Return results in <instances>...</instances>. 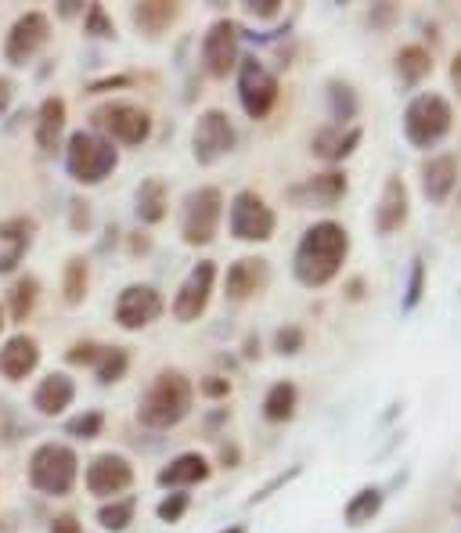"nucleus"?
I'll return each mask as SVG.
<instances>
[{"label": "nucleus", "mask_w": 461, "mask_h": 533, "mask_svg": "<svg viewBox=\"0 0 461 533\" xmlns=\"http://www.w3.org/2000/svg\"><path fill=\"white\" fill-rule=\"evenodd\" d=\"M4 325H8V321H4V307H0V332H4Z\"/></svg>", "instance_id": "52"}, {"label": "nucleus", "mask_w": 461, "mask_h": 533, "mask_svg": "<svg viewBox=\"0 0 461 533\" xmlns=\"http://www.w3.org/2000/svg\"><path fill=\"white\" fill-rule=\"evenodd\" d=\"M382 501H386L382 487H364V490H357V494H353L350 501H346V508H343L346 523H350V526L371 523V519H375V515L382 512Z\"/></svg>", "instance_id": "28"}, {"label": "nucleus", "mask_w": 461, "mask_h": 533, "mask_svg": "<svg viewBox=\"0 0 461 533\" xmlns=\"http://www.w3.org/2000/svg\"><path fill=\"white\" fill-rule=\"evenodd\" d=\"M451 80H454V87H458V94H461V55L451 62Z\"/></svg>", "instance_id": "50"}, {"label": "nucleus", "mask_w": 461, "mask_h": 533, "mask_svg": "<svg viewBox=\"0 0 461 533\" xmlns=\"http://www.w3.org/2000/svg\"><path fill=\"white\" fill-rule=\"evenodd\" d=\"M37 368H40V343L33 339V335L19 332L0 346V375H4L8 382L29 379Z\"/></svg>", "instance_id": "19"}, {"label": "nucleus", "mask_w": 461, "mask_h": 533, "mask_svg": "<svg viewBox=\"0 0 461 533\" xmlns=\"http://www.w3.org/2000/svg\"><path fill=\"white\" fill-rule=\"evenodd\" d=\"M58 11H62L65 19H69V15H80L83 4H80V0H62V4H58Z\"/></svg>", "instance_id": "49"}, {"label": "nucleus", "mask_w": 461, "mask_h": 533, "mask_svg": "<svg viewBox=\"0 0 461 533\" xmlns=\"http://www.w3.org/2000/svg\"><path fill=\"white\" fill-rule=\"evenodd\" d=\"M188 508H191V497L181 494V490H173V494H166L163 501L155 505V515H159V523H181Z\"/></svg>", "instance_id": "37"}, {"label": "nucleus", "mask_w": 461, "mask_h": 533, "mask_svg": "<svg viewBox=\"0 0 461 533\" xmlns=\"http://www.w3.org/2000/svg\"><path fill=\"white\" fill-rule=\"evenodd\" d=\"M213 476V465H209L206 454L199 451H184L177 454V458H170L159 469V487L166 490H184V487H199V483H206V479Z\"/></svg>", "instance_id": "20"}, {"label": "nucleus", "mask_w": 461, "mask_h": 533, "mask_svg": "<svg viewBox=\"0 0 461 533\" xmlns=\"http://www.w3.org/2000/svg\"><path fill=\"white\" fill-rule=\"evenodd\" d=\"M134 515H137V497H116V501H109V505H101L98 508V523L101 530H109V533H123L130 523H134Z\"/></svg>", "instance_id": "31"}, {"label": "nucleus", "mask_w": 461, "mask_h": 533, "mask_svg": "<svg viewBox=\"0 0 461 533\" xmlns=\"http://www.w3.org/2000/svg\"><path fill=\"white\" fill-rule=\"evenodd\" d=\"M37 299H40V281L33 278V274H22L15 285H11L8 292V314L11 321H26L29 314H33V307H37Z\"/></svg>", "instance_id": "29"}, {"label": "nucleus", "mask_w": 461, "mask_h": 533, "mask_svg": "<svg viewBox=\"0 0 461 533\" xmlns=\"http://www.w3.org/2000/svg\"><path fill=\"white\" fill-rule=\"evenodd\" d=\"M166 303L155 285H127L116 299V325L123 332H141L163 317Z\"/></svg>", "instance_id": "15"}, {"label": "nucleus", "mask_w": 461, "mask_h": 533, "mask_svg": "<svg viewBox=\"0 0 461 533\" xmlns=\"http://www.w3.org/2000/svg\"><path fill=\"white\" fill-rule=\"evenodd\" d=\"M346 256H350V235H346V227L335 224V220H317L299 238L292 271H296L299 285L325 289V285H332L339 278Z\"/></svg>", "instance_id": "1"}, {"label": "nucleus", "mask_w": 461, "mask_h": 533, "mask_svg": "<svg viewBox=\"0 0 461 533\" xmlns=\"http://www.w3.org/2000/svg\"><path fill=\"white\" fill-rule=\"evenodd\" d=\"M191 404H195V386L188 375L177 368H163L137 404V422L145 429H173L191 415Z\"/></svg>", "instance_id": "2"}, {"label": "nucleus", "mask_w": 461, "mask_h": 533, "mask_svg": "<svg viewBox=\"0 0 461 533\" xmlns=\"http://www.w3.org/2000/svg\"><path fill=\"white\" fill-rule=\"evenodd\" d=\"M220 533H245V526L235 523V526H227V530H220Z\"/></svg>", "instance_id": "51"}, {"label": "nucleus", "mask_w": 461, "mask_h": 533, "mask_svg": "<svg viewBox=\"0 0 461 533\" xmlns=\"http://www.w3.org/2000/svg\"><path fill=\"white\" fill-rule=\"evenodd\" d=\"M238 101L249 119H267L278 105V80L260 58L238 62Z\"/></svg>", "instance_id": "9"}, {"label": "nucleus", "mask_w": 461, "mask_h": 533, "mask_svg": "<svg viewBox=\"0 0 461 533\" xmlns=\"http://www.w3.org/2000/svg\"><path fill=\"white\" fill-rule=\"evenodd\" d=\"M123 83H130L127 76H116V80H101L91 87V94H101V91H112V87H123Z\"/></svg>", "instance_id": "47"}, {"label": "nucleus", "mask_w": 461, "mask_h": 533, "mask_svg": "<svg viewBox=\"0 0 461 533\" xmlns=\"http://www.w3.org/2000/svg\"><path fill=\"white\" fill-rule=\"evenodd\" d=\"M411 217V191H407L404 177H386L382 184V195H379V206H375V231L379 235H393L400 227L407 224Z\"/></svg>", "instance_id": "18"}, {"label": "nucleus", "mask_w": 461, "mask_h": 533, "mask_svg": "<svg viewBox=\"0 0 461 533\" xmlns=\"http://www.w3.org/2000/svg\"><path fill=\"white\" fill-rule=\"evenodd\" d=\"M101 429H105V415L101 411H83V415L65 422V433L76 436V440H94V436H101Z\"/></svg>", "instance_id": "36"}, {"label": "nucleus", "mask_w": 461, "mask_h": 533, "mask_svg": "<svg viewBox=\"0 0 461 533\" xmlns=\"http://www.w3.org/2000/svg\"><path fill=\"white\" fill-rule=\"evenodd\" d=\"M11 101H15V80H11V76H0V116L11 109Z\"/></svg>", "instance_id": "45"}, {"label": "nucleus", "mask_w": 461, "mask_h": 533, "mask_svg": "<svg viewBox=\"0 0 461 533\" xmlns=\"http://www.w3.org/2000/svg\"><path fill=\"white\" fill-rule=\"evenodd\" d=\"M65 116H69V109H65L62 98H44V105H40L37 112V148L40 152H55L58 141H62L65 134Z\"/></svg>", "instance_id": "25"}, {"label": "nucleus", "mask_w": 461, "mask_h": 533, "mask_svg": "<svg viewBox=\"0 0 461 533\" xmlns=\"http://www.w3.org/2000/svg\"><path fill=\"white\" fill-rule=\"evenodd\" d=\"M47 40H51V19L44 11H26L11 22L8 40H4V58L11 65H29L44 51Z\"/></svg>", "instance_id": "14"}, {"label": "nucleus", "mask_w": 461, "mask_h": 533, "mask_svg": "<svg viewBox=\"0 0 461 533\" xmlns=\"http://www.w3.org/2000/svg\"><path fill=\"white\" fill-rule=\"evenodd\" d=\"M307 188H310V199H314V202H321V206H335V202L346 195V188H350V184H346V173L328 170V173H317Z\"/></svg>", "instance_id": "34"}, {"label": "nucleus", "mask_w": 461, "mask_h": 533, "mask_svg": "<svg viewBox=\"0 0 461 533\" xmlns=\"http://www.w3.org/2000/svg\"><path fill=\"white\" fill-rule=\"evenodd\" d=\"M328 105H332L335 127H346V123H353V119H357V109H361L350 83H339V80L328 83Z\"/></svg>", "instance_id": "33"}, {"label": "nucleus", "mask_w": 461, "mask_h": 533, "mask_svg": "<svg viewBox=\"0 0 461 533\" xmlns=\"http://www.w3.org/2000/svg\"><path fill=\"white\" fill-rule=\"evenodd\" d=\"M119 166V148L109 145L105 137H98L94 130H76L65 145V170L76 184H101L105 177H112V170Z\"/></svg>", "instance_id": "3"}, {"label": "nucleus", "mask_w": 461, "mask_h": 533, "mask_svg": "<svg viewBox=\"0 0 461 533\" xmlns=\"http://www.w3.org/2000/svg\"><path fill=\"white\" fill-rule=\"evenodd\" d=\"M303 346H307V332L299 325H285L274 332V350H278L281 357H296Z\"/></svg>", "instance_id": "38"}, {"label": "nucleus", "mask_w": 461, "mask_h": 533, "mask_svg": "<svg viewBox=\"0 0 461 533\" xmlns=\"http://www.w3.org/2000/svg\"><path fill=\"white\" fill-rule=\"evenodd\" d=\"M213 289H217V263L213 260H199L188 271V278L181 281V289L173 296V317L181 325H191L206 314L209 299H213Z\"/></svg>", "instance_id": "12"}, {"label": "nucleus", "mask_w": 461, "mask_h": 533, "mask_svg": "<svg viewBox=\"0 0 461 533\" xmlns=\"http://www.w3.org/2000/svg\"><path fill=\"white\" fill-rule=\"evenodd\" d=\"M73 227L76 231H87V227H91V206H87V202H73Z\"/></svg>", "instance_id": "46"}, {"label": "nucleus", "mask_w": 461, "mask_h": 533, "mask_svg": "<svg viewBox=\"0 0 461 533\" xmlns=\"http://www.w3.org/2000/svg\"><path fill=\"white\" fill-rule=\"evenodd\" d=\"M422 296H425V260L422 256H415L411 260V281H407V296H404V310L411 314V310L422 303Z\"/></svg>", "instance_id": "39"}, {"label": "nucleus", "mask_w": 461, "mask_h": 533, "mask_svg": "<svg viewBox=\"0 0 461 533\" xmlns=\"http://www.w3.org/2000/svg\"><path fill=\"white\" fill-rule=\"evenodd\" d=\"M220 220H224V191L206 184L195 188L184 199V217H181V235L188 245H209L217 238Z\"/></svg>", "instance_id": "7"}, {"label": "nucleus", "mask_w": 461, "mask_h": 533, "mask_svg": "<svg viewBox=\"0 0 461 533\" xmlns=\"http://www.w3.org/2000/svg\"><path fill=\"white\" fill-rule=\"evenodd\" d=\"M80 479V458L65 443H40L29 458V483L44 497H65L73 494Z\"/></svg>", "instance_id": "5"}, {"label": "nucleus", "mask_w": 461, "mask_h": 533, "mask_svg": "<svg viewBox=\"0 0 461 533\" xmlns=\"http://www.w3.org/2000/svg\"><path fill=\"white\" fill-rule=\"evenodd\" d=\"M296 407H299V389L292 386V382H274V386L267 389V397H263V418L274 425L292 422Z\"/></svg>", "instance_id": "27"}, {"label": "nucleus", "mask_w": 461, "mask_h": 533, "mask_svg": "<svg viewBox=\"0 0 461 533\" xmlns=\"http://www.w3.org/2000/svg\"><path fill=\"white\" fill-rule=\"evenodd\" d=\"M458 155L454 152H440L433 155L429 163L422 166V191L425 199L433 202V206H443V202L451 199L454 184H458Z\"/></svg>", "instance_id": "21"}, {"label": "nucleus", "mask_w": 461, "mask_h": 533, "mask_svg": "<svg viewBox=\"0 0 461 533\" xmlns=\"http://www.w3.org/2000/svg\"><path fill=\"white\" fill-rule=\"evenodd\" d=\"M220 461H224V469H235L238 447H227V443H224V451H220Z\"/></svg>", "instance_id": "48"}, {"label": "nucleus", "mask_w": 461, "mask_h": 533, "mask_svg": "<svg viewBox=\"0 0 461 533\" xmlns=\"http://www.w3.org/2000/svg\"><path fill=\"white\" fill-rule=\"evenodd\" d=\"M91 123L98 130V137L105 134L109 145H123V148L148 145V137L155 130L152 112L134 105V101H105V105H98L91 112Z\"/></svg>", "instance_id": "4"}, {"label": "nucleus", "mask_w": 461, "mask_h": 533, "mask_svg": "<svg viewBox=\"0 0 461 533\" xmlns=\"http://www.w3.org/2000/svg\"><path fill=\"white\" fill-rule=\"evenodd\" d=\"M238 145L235 123L224 109H206L195 119V134H191V148H195V159L199 166H213L220 163L224 155H231Z\"/></svg>", "instance_id": "10"}, {"label": "nucleus", "mask_w": 461, "mask_h": 533, "mask_svg": "<svg viewBox=\"0 0 461 533\" xmlns=\"http://www.w3.org/2000/svg\"><path fill=\"white\" fill-rule=\"evenodd\" d=\"M199 393L209 400H227L231 397V379H224V375H206V379H199Z\"/></svg>", "instance_id": "41"}, {"label": "nucleus", "mask_w": 461, "mask_h": 533, "mask_svg": "<svg viewBox=\"0 0 461 533\" xmlns=\"http://www.w3.org/2000/svg\"><path fill=\"white\" fill-rule=\"evenodd\" d=\"M227 227L238 242H271L274 227H278V217L274 209L267 206L263 195H256L253 188H242L231 199V209H227Z\"/></svg>", "instance_id": "8"}, {"label": "nucleus", "mask_w": 461, "mask_h": 533, "mask_svg": "<svg viewBox=\"0 0 461 533\" xmlns=\"http://www.w3.org/2000/svg\"><path fill=\"white\" fill-rule=\"evenodd\" d=\"M271 285V267L263 256H242L227 267V278H224V296L231 303H245V299L260 296L263 289Z\"/></svg>", "instance_id": "16"}, {"label": "nucleus", "mask_w": 461, "mask_h": 533, "mask_svg": "<svg viewBox=\"0 0 461 533\" xmlns=\"http://www.w3.org/2000/svg\"><path fill=\"white\" fill-rule=\"evenodd\" d=\"M397 76L404 87H418L425 76H433V55L422 44H407L397 51Z\"/></svg>", "instance_id": "26"}, {"label": "nucleus", "mask_w": 461, "mask_h": 533, "mask_svg": "<svg viewBox=\"0 0 461 533\" xmlns=\"http://www.w3.org/2000/svg\"><path fill=\"white\" fill-rule=\"evenodd\" d=\"M245 11H249L253 19H278L281 0H253V4H245Z\"/></svg>", "instance_id": "43"}, {"label": "nucleus", "mask_w": 461, "mask_h": 533, "mask_svg": "<svg viewBox=\"0 0 461 533\" xmlns=\"http://www.w3.org/2000/svg\"><path fill=\"white\" fill-rule=\"evenodd\" d=\"M361 137H364L361 127H350V130H346V134L339 137V148H335V159H332V163H343V159H350L353 148L361 145Z\"/></svg>", "instance_id": "42"}, {"label": "nucleus", "mask_w": 461, "mask_h": 533, "mask_svg": "<svg viewBox=\"0 0 461 533\" xmlns=\"http://www.w3.org/2000/svg\"><path fill=\"white\" fill-rule=\"evenodd\" d=\"M451 127H454V109L443 94H418V98L407 101L404 137L415 148H422V152L436 148L443 137L451 134Z\"/></svg>", "instance_id": "6"}, {"label": "nucleus", "mask_w": 461, "mask_h": 533, "mask_svg": "<svg viewBox=\"0 0 461 533\" xmlns=\"http://www.w3.org/2000/svg\"><path fill=\"white\" fill-rule=\"evenodd\" d=\"M101 350H105V346L94 343V339H80V343H73V350L65 353V357H69V364H83V368H94V364H98V357H101Z\"/></svg>", "instance_id": "40"}, {"label": "nucleus", "mask_w": 461, "mask_h": 533, "mask_svg": "<svg viewBox=\"0 0 461 533\" xmlns=\"http://www.w3.org/2000/svg\"><path fill=\"white\" fill-rule=\"evenodd\" d=\"M51 533H83V523L80 519H76V515H55V519H51Z\"/></svg>", "instance_id": "44"}, {"label": "nucleus", "mask_w": 461, "mask_h": 533, "mask_svg": "<svg viewBox=\"0 0 461 533\" xmlns=\"http://www.w3.org/2000/svg\"><path fill=\"white\" fill-rule=\"evenodd\" d=\"M134 26L145 33V37H159L173 22L181 19V4H173V0H145V4H134Z\"/></svg>", "instance_id": "23"}, {"label": "nucleus", "mask_w": 461, "mask_h": 533, "mask_svg": "<svg viewBox=\"0 0 461 533\" xmlns=\"http://www.w3.org/2000/svg\"><path fill=\"white\" fill-rule=\"evenodd\" d=\"M83 33L98 40L116 37V22H112V15L105 11V4H91V8H87V15H83Z\"/></svg>", "instance_id": "35"}, {"label": "nucleus", "mask_w": 461, "mask_h": 533, "mask_svg": "<svg viewBox=\"0 0 461 533\" xmlns=\"http://www.w3.org/2000/svg\"><path fill=\"white\" fill-rule=\"evenodd\" d=\"M33 238H37V220L33 217L0 220V274L19 271V263L33 249Z\"/></svg>", "instance_id": "17"}, {"label": "nucleus", "mask_w": 461, "mask_h": 533, "mask_svg": "<svg viewBox=\"0 0 461 533\" xmlns=\"http://www.w3.org/2000/svg\"><path fill=\"white\" fill-rule=\"evenodd\" d=\"M134 465H130L127 454H116V451H105L87 465L83 472V483L91 490L94 497H105V501H116L123 497L130 487H134Z\"/></svg>", "instance_id": "13"}, {"label": "nucleus", "mask_w": 461, "mask_h": 533, "mask_svg": "<svg viewBox=\"0 0 461 533\" xmlns=\"http://www.w3.org/2000/svg\"><path fill=\"white\" fill-rule=\"evenodd\" d=\"M87 289H91V267L83 256H73V260L65 263V274H62V296L69 307H80L83 299H87Z\"/></svg>", "instance_id": "30"}, {"label": "nucleus", "mask_w": 461, "mask_h": 533, "mask_svg": "<svg viewBox=\"0 0 461 533\" xmlns=\"http://www.w3.org/2000/svg\"><path fill=\"white\" fill-rule=\"evenodd\" d=\"M166 213H170V188H166L163 177H148L137 188V220L148 227L163 224Z\"/></svg>", "instance_id": "24"}, {"label": "nucleus", "mask_w": 461, "mask_h": 533, "mask_svg": "<svg viewBox=\"0 0 461 533\" xmlns=\"http://www.w3.org/2000/svg\"><path fill=\"white\" fill-rule=\"evenodd\" d=\"M73 400H76V382L65 371H51L47 379H40L37 393H33V407L44 418L62 415L65 407H73Z\"/></svg>", "instance_id": "22"}, {"label": "nucleus", "mask_w": 461, "mask_h": 533, "mask_svg": "<svg viewBox=\"0 0 461 533\" xmlns=\"http://www.w3.org/2000/svg\"><path fill=\"white\" fill-rule=\"evenodd\" d=\"M242 62V29L231 19H217L202 37V65L213 80H227Z\"/></svg>", "instance_id": "11"}, {"label": "nucleus", "mask_w": 461, "mask_h": 533, "mask_svg": "<svg viewBox=\"0 0 461 533\" xmlns=\"http://www.w3.org/2000/svg\"><path fill=\"white\" fill-rule=\"evenodd\" d=\"M127 368H130L127 346H105L98 364H94V375H98L101 386H112V382H119L123 375H127Z\"/></svg>", "instance_id": "32"}]
</instances>
